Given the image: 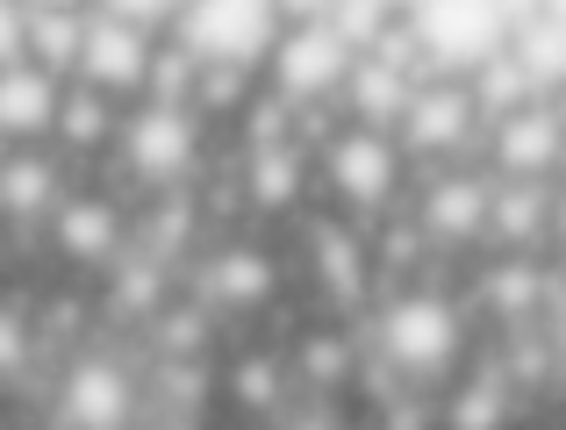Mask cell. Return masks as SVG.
<instances>
[{
  "label": "cell",
  "mask_w": 566,
  "mask_h": 430,
  "mask_svg": "<svg viewBox=\"0 0 566 430\" xmlns=\"http://www.w3.org/2000/svg\"><path fill=\"white\" fill-rule=\"evenodd\" d=\"M380 302L387 308L374 316V359L409 395H430V402H438V388L473 359V308L459 302L452 287H438L430 273L387 287Z\"/></svg>",
  "instance_id": "cell-1"
},
{
  "label": "cell",
  "mask_w": 566,
  "mask_h": 430,
  "mask_svg": "<svg viewBox=\"0 0 566 430\" xmlns=\"http://www.w3.org/2000/svg\"><path fill=\"white\" fill-rule=\"evenodd\" d=\"M316 172H323L331 209L345 222H359V230H374L380 216H395L401 195H409V180H416V166L395 144V129H374V123H337L316 151Z\"/></svg>",
  "instance_id": "cell-2"
},
{
  "label": "cell",
  "mask_w": 566,
  "mask_h": 430,
  "mask_svg": "<svg viewBox=\"0 0 566 430\" xmlns=\"http://www.w3.org/2000/svg\"><path fill=\"white\" fill-rule=\"evenodd\" d=\"M488 195H495V172H488L481 158L416 166L409 195H401V216H409V230L430 244V259H467V251H481Z\"/></svg>",
  "instance_id": "cell-3"
},
{
  "label": "cell",
  "mask_w": 566,
  "mask_h": 430,
  "mask_svg": "<svg viewBox=\"0 0 566 430\" xmlns=\"http://www.w3.org/2000/svg\"><path fill=\"white\" fill-rule=\"evenodd\" d=\"M401 36H409L416 65L423 72H452L467 80L481 57H495L510 43L516 8L510 0H401Z\"/></svg>",
  "instance_id": "cell-4"
},
{
  "label": "cell",
  "mask_w": 566,
  "mask_h": 430,
  "mask_svg": "<svg viewBox=\"0 0 566 430\" xmlns=\"http://www.w3.org/2000/svg\"><path fill=\"white\" fill-rule=\"evenodd\" d=\"M352 43L337 36L323 14H302V22H280V36L265 43V94H280L294 115H316V108H337V86L352 72Z\"/></svg>",
  "instance_id": "cell-5"
},
{
  "label": "cell",
  "mask_w": 566,
  "mask_h": 430,
  "mask_svg": "<svg viewBox=\"0 0 566 430\" xmlns=\"http://www.w3.org/2000/svg\"><path fill=\"white\" fill-rule=\"evenodd\" d=\"M395 144L409 151V166H452V158L481 151V108H473L467 80L423 72L409 86V108L395 115Z\"/></svg>",
  "instance_id": "cell-6"
},
{
  "label": "cell",
  "mask_w": 566,
  "mask_h": 430,
  "mask_svg": "<svg viewBox=\"0 0 566 430\" xmlns=\"http://www.w3.org/2000/svg\"><path fill=\"white\" fill-rule=\"evenodd\" d=\"M115 144H123L129 180L172 195V187L193 172V158H201V115H193L187 101H151V94H137V108L115 115Z\"/></svg>",
  "instance_id": "cell-7"
},
{
  "label": "cell",
  "mask_w": 566,
  "mask_h": 430,
  "mask_svg": "<svg viewBox=\"0 0 566 430\" xmlns=\"http://www.w3.org/2000/svg\"><path fill=\"white\" fill-rule=\"evenodd\" d=\"M193 65H259L265 43L280 36L273 0H187L166 29Z\"/></svg>",
  "instance_id": "cell-8"
},
{
  "label": "cell",
  "mask_w": 566,
  "mask_h": 430,
  "mask_svg": "<svg viewBox=\"0 0 566 430\" xmlns=\"http://www.w3.org/2000/svg\"><path fill=\"white\" fill-rule=\"evenodd\" d=\"M481 158L495 180H559L566 172V123H559V94H538L524 108L481 123Z\"/></svg>",
  "instance_id": "cell-9"
},
{
  "label": "cell",
  "mask_w": 566,
  "mask_h": 430,
  "mask_svg": "<svg viewBox=\"0 0 566 430\" xmlns=\"http://www.w3.org/2000/svg\"><path fill=\"white\" fill-rule=\"evenodd\" d=\"M151 51H158L151 29L123 22V14H86L72 80L94 86V94H108V101H137L144 94V72H151Z\"/></svg>",
  "instance_id": "cell-10"
},
{
  "label": "cell",
  "mask_w": 566,
  "mask_h": 430,
  "mask_svg": "<svg viewBox=\"0 0 566 430\" xmlns=\"http://www.w3.org/2000/svg\"><path fill=\"white\" fill-rule=\"evenodd\" d=\"M553 187L559 180H495L481 251H524V259H545V244H553Z\"/></svg>",
  "instance_id": "cell-11"
},
{
  "label": "cell",
  "mask_w": 566,
  "mask_h": 430,
  "mask_svg": "<svg viewBox=\"0 0 566 430\" xmlns=\"http://www.w3.org/2000/svg\"><path fill=\"white\" fill-rule=\"evenodd\" d=\"M57 423L72 430H123L137 423V380L115 359H80L57 388Z\"/></svg>",
  "instance_id": "cell-12"
},
{
  "label": "cell",
  "mask_w": 566,
  "mask_h": 430,
  "mask_svg": "<svg viewBox=\"0 0 566 430\" xmlns=\"http://www.w3.org/2000/svg\"><path fill=\"white\" fill-rule=\"evenodd\" d=\"M308 259H316V280H323V302L331 308H359L374 294V244H366L359 222L323 216L308 230Z\"/></svg>",
  "instance_id": "cell-13"
},
{
  "label": "cell",
  "mask_w": 566,
  "mask_h": 430,
  "mask_svg": "<svg viewBox=\"0 0 566 430\" xmlns=\"http://www.w3.org/2000/svg\"><path fill=\"white\" fill-rule=\"evenodd\" d=\"M423 80L416 65H401L395 51H359L337 86V115L345 123H374V129H395V115L409 108V86Z\"/></svg>",
  "instance_id": "cell-14"
},
{
  "label": "cell",
  "mask_w": 566,
  "mask_h": 430,
  "mask_svg": "<svg viewBox=\"0 0 566 430\" xmlns=\"http://www.w3.org/2000/svg\"><path fill=\"white\" fill-rule=\"evenodd\" d=\"M308 172H316V151H308L302 137H273V144H244V201L259 216H287L302 209L308 195Z\"/></svg>",
  "instance_id": "cell-15"
},
{
  "label": "cell",
  "mask_w": 566,
  "mask_h": 430,
  "mask_svg": "<svg viewBox=\"0 0 566 430\" xmlns=\"http://www.w3.org/2000/svg\"><path fill=\"white\" fill-rule=\"evenodd\" d=\"M57 94H65V80L43 72L36 57L0 65V144H43V137H51Z\"/></svg>",
  "instance_id": "cell-16"
},
{
  "label": "cell",
  "mask_w": 566,
  "mask_h": 430,
  "mask_svg": "<svg viewBox=\"0 0 566 430\" xmlns=\"http://www.w3.org/2000/svg\"><path fill=\"white\" fill-rule=\"evenodd\" d=\"M553 280L559 273L545 259H524V251H488V273H481V287H473V302H481L502 331H510V323H538Z\"/></svg>",
  "instance_id": "cell-17"
},
{
  "label": "cell",
  "mask_w": 566,
  "mask_h": 430,
  "mask_svg": "<svg viewBox=\"0 0 566 430\" xmlns=\"http://www.w3.org/2000/svg\"><path fill=\"white\" fill-rule=\"evenodd\" d=\"M516 402H524V395L510 388V374H502L495 359H467V366H459V374L438 388V402H430V409H438L452 430H488V423H510Z\"/></svg>",
  "instance_id": "cell-18"
},
{
  "label": "cell",
  "mask_w": 566,
  "mask_h": 430,
  "mask_svg": "<svg viewBox=\"0 0 566 430\" xmlns=\"http://www.w3.org/2000/svg\"><path fill=\"white\" fill-rule=\"evenodd\" d=\"M201 294L216 308H230V316H251V308H265L280 294V265H273V251H259V244H222L216 259H208V273H201Z\"/></svg>",
  "instance_id": "cell-19"
},
{
  "label": "cell",
  "mask_w": 566,
  "mask_h": 430,
  "mask_svg": "<svg viewBox=\"0 0 566 430\" xmlns=\"http://www.w3.org/2000/svg\"><path fill=\"white\" fill-rule=\"evenodd\" d=\"M51 237L72 265L123 259V216H115V201H94V195H57L51 201Z\"/></svg>",
  "instance_id": "cell-20"
},
{
  "label": "cell",
  "mask_w": 566,
  "mask_h": 430,
  "mask_svg": "<svg viewBox=\"0 0 566 430\" xmlns=\"http://www.w3.org/2000/svg\"><path fill=\"white\" fill-rule=\"evenodd\" d=\"M510 57L524 65V80L538 86V94H559V86H566V14L524 8L510 22Z\"/></svg>",
  "instance_id": "cell-21"
},
{
  "label": "cell",
  "mask_w": 566,
  "mask_h": 430,
  "mask_svg": "<svg viewBox=\"0 0 566 430\" xmlns=\"http://www.w3.org/2000/svg\"><path fill=\"white\" fill-rule=\"evenodd\" d=\"M359 359H366V352L331 323V331H302V337H294V366H287V374L302 380V388H316L323 402H337V395L359 380Z\"/></svg>",
  "instance_id": "cell-22"
},
{
  "label": "cell",
  "mask_w": 566,
  "mask_h": 430,
  "mask_svg": "<svg viewBox=\"0 0 566 430\" xmlns=\"http://www.w3.org/2000/svg\"><path fill=\"white\" fill-rule=\"evenodd\" d=\"M80 29H86V14H80V8H51V0H29V36H22V57H36L43 72L72 80V57H80Z\"/></svg>",
  "instance_id": "cell-23"
},
{
  "label": "cell",
  "mask_w": 566,
  "mask_h": 430,
  "mask_svg": "<svg viewBox=\"0 0 566 430\" xmlns=\"http://www.w3.org/2000/svg\"><path fill=\"white\" fill-rule=\"evenodd\" d=\"M57 201V166L36 151H14L0 158V216L8 222H29V216H51Z\"/></svg>",
  "instance_id": "cell-24"
},
{
  "label": "cell",
  "mask_w": 566,
  "mask_h": 430,
  "mask_svg": "<svg viewBox=\"0 0 566 430\" xmlns=\"http://www.w3.org/2000/svg\"><path fill=\"white\" fill-rule=\"evenodd\" d=\"M467 94H473V108H481V123H495V115H510V108H524V101H538V86L524 80V65H516L510 43H502L495 57H481V65L467 72Z\"/></svg>",
  "instance_id": "cell-25"
},
{
  "label": "cell",
  "mask_w": 566,
  "mask_h": 430,
  "mask_svg": "<svg viewBox=\"0 0 566 430\" xmlns=\"http://www.w3.org/2000/svg\"><path fill=\"white\" fill-rule=\"evenodd\" d=\"M51 137H65L72 151H94V144H108V137H115V101L94 94V86H80V80H65Z\"/></svg>",
  "instance_id": "cell-26"
},
{
  "label": "cell",
  "mask_w": 566,
  "mask_h": 430,
  "mask_svg": "<svg viewBox=\"0 0 566 430\" xmlns=\"http://www.w3.org/2000/svg\"><path fill=\"white\" fill-rule=\"evenodd\" d=\"M287 366L273 359V352H244V366L230 374V388H237V402L244 409H259V417H280L287 409Z\"/></svg>",
  "instance_id": "cell-27"
},
{
  "label": "cell",
  "mask_w": 566,
  "mask_h": 430,
  "mask_svg": "<svg viewBox=\"0 0 566 430\" xmlns=\"http://www.w3.org/2000/svg\"><path fill=\"white\" fill-rule=\"evenodd\" d=\"M187 0H101V14H123V22H137V29H151V36H166L172 29V14H180Z\"/></svg>",
  "instance_id": "cell-28"
},
{
  "label": "cell",
  "mask_w": 566,
  "mask_h": 430,
  "mask_svg": "<svg viewBox=\"0 0 566 430\" xmlns=\"http://www.w3.org/2000/svg\"><path fill=\"white\" fill-rule=\"evenodd\" d=\"M22 36H29V0H0V65L22 57Z\"/></svg>",
  "instance_id": "cell-29"
},
{
  "label": "cell",
  "mask_w": 566,
  "mask_h": 430,
  "mask_svg": "<svg viewBox=\"0 0 566 430\" xmlns=\"http://www.w3.org/2000/svg\"><path fill=\"white\" fill-rule=\"evenodd\" d=\"M22 359H29V323L14 308H0V374H14Z\"/></svg>",
  "instance_id": "cell-30"
},
{
  "label": "cell",
  "mask_w": 566,
  "mask_h": 430,
  "mask_svg": "<svg viewBox=\"0 0 566 430\" xmlns=\"http://www.w3.org/2000/svg\"><path fill=\"white\" fill-rule=\"evenodd\" d=\"M538 323H545V337H553V352H559V366H566V280H553V294H545Z\"/></svg>",
  "instance_id": "cell-31"
},
{
  "label": "cell",
  "mask_w": 566,
  "mask_h": 430,
  "mask_svg": "<svg viewBox=\"0 0 566 430\" xmlns=\"http://www.w3.org/2000/svg\"><path fill=\"white\" fill-rule=\"evenodd\" d=\"M545 259L566 265V187H553V244H545Z\"/></svg>",
  "instance_id": "cell-32"
},
{
  "label": "cell",
  "mask_w": 566,
  "mask_h": 430,
  "mask_svg": "<svg viewBox=\"0 0 566 430\" xmlns=\"http://www.w3.org/2000/svg\"><path fill=\"white\" fill-rule=\"evenodd\" d=\"M51 8H80V0H51Z\"/></svg>",
  "instance_id": "cell-33"
},
{
  "label": "cell",
  "mask_w": 566,
  "mask_h": 430,
  "mask_svg": "<svg viewBox=\"0 0 566 430\" xmlns=\"http://www.w3.org/2000/svg\"><path fill=\"white\" fill-rule=\"evenodd\" d=\"M559 123H566V101H559Z\"/></svg>",
  "instance_id": "cell-34"
},
{
  "label": "cell",
  "mask_w": 566,
  "mask_h": 430,
  "mask_svg": "<svg viewBox=\"0 0 566 430\" xmlns=\"http://www.w3.org/2000/svg\"><path fill=\"white\" fill-rule=\"evenodd\" d=\"M559 101H566V86H559Z\"/></svg>",
  "instance_id": "cell-35"
}]
</instances>
